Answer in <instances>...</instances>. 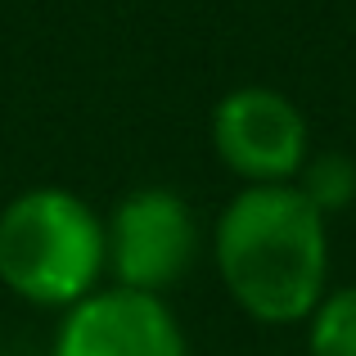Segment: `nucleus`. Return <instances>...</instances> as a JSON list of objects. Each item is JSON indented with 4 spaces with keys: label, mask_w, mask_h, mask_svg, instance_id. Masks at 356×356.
<instances>
[{
    "label": "nucleus",
    "mask_w": 356,
    "mask_h": 356,
    "mask_svg": "<svg viewBox=\"0 0 356 356\" xmlns=\"http://www.w3.org/2000/svg\"><path fill=\"white\" fill-rule=\"evenodd\" d=\"M221 289L257 325H307L330 293V221L298 185H239L212 226Z\"/></svg>",
    "instance_id": "f257e3e1"
},
{
    "label": "nucleus",
    "mask_w": 356,
    "mask_h": 356,
    "mask_svg": "<svg viewBox=\"0 0 356 356\" xmlns=\"http://www.w3.org/2000/svg\"><path fill=\"white\" fill-rule=\"evenodd\" d=\"M307 356H356V284L330 289L307 316Z\"/></svg>",
    "instance_id": "0eeeda50"
},
{
    "label": "nucleus",
    "mask_w": 356,
    "mask_h": 356,
    "mask_svg": "<svg viewBox=\"0 0 356 356\" xmlns=\"http://www.w3.org/2000/svg\"><path fill=\"white\" fill-rule=\"evenodd\" d=\"M50 356H190L167 298L99 284L63 312Z\"/></svg>",
    "instance_id": "39448f33"
},
{
    "label": "nucleus",
    "mask_w": 356,
    "mask_h": 356,
    "mask_svg": "<svg viewBox=\"0 0 356 356\" xmlns=\"http://www.w3.org/2000/svg\"><path fill=\"white\" fill-rule=\"evenodd\" d=\"M293 185L302 190V199L330 221V217H339V212H348L356 203V158L339 154V149H321V154L312 149V158L302 163V172H298Z\"/></svg>",
    "instance_id": "423d86ee"
},
{
    "label": "nucleus",
    "mask_w": 356,
    "mask_h": 356,
    "mask_svg": "<svg viewBox=\"0 0 356 356\" xmlns=\"http://www.w3.org/2000/svg\"><path fill=\"white\" fill-rule=\"evenodd\" d=\"M199 217L167 185L122 194L104 217V275L118 289L167 298L199 261Z\"/></svg>",
    "instance_id": "7ed1b4c3"
},
{
    "label": "nucleus",
    "mask_w": 356,
    "mask_h": 356,
    "mask_svg": "<svg viewBox=\"0 0 356 356\" xmlns=\"http://www.w3.org/2000/svg\"><path fill=\"white\" fill-rule=\"evenodd\" d=\"M212 154L239 185H293L312 158L307 113L275 86H235L208 122Z\"/></svg>",
    "instance_id": "20e7f679"
},
{
    "label": "nucleus",
    "mask_w": 356,
    "mask_h": 356,
    "mask_svg": "<svg viewBox=\"0 0 356 356\" xmlns=\"http://www.w3.org/2000/svg\"><path fill=\"white\" fill-rule=\"evenodd\" d=\"M104 280V217L63 185L0 203V284L27 307L68 312Z\"/></svg>",
    "instance_id": "f03ea898"
}]
</instances>
